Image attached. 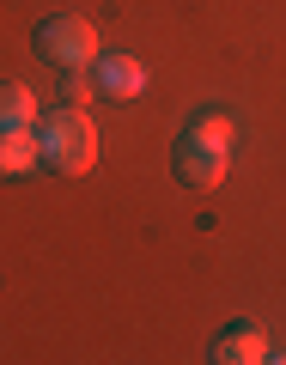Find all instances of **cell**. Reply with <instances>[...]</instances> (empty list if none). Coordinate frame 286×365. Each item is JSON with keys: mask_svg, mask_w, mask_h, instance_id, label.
I'll use <instances>...</instances> for the list:
<instances>
[{"mask_svg": "<svg viewBox=\"0 0 286 365\" xmlns=\"http://www.w3.org/2000/svg\"><path fill=\"white\" fill-rule=\"evenodd\" d=\"M232 165V122L225 116H195L170 146V170L183 189H213Z\"/></svg>", "mask_w": 286, "mask_h": 365, "instance_id": "obj_1", "label": "cell"}, {"mask_svg": "<svg viewBox=\"0 0 286 365\" xmlns=\"http://www.w3.org/2000/svg\"><path fill=\"white\" fill-rule=\"evenodd\" d=\"M37 146H43V165H49L55 177H86V170L98 165V128H91V116H79V110H49V116L37 122Z\"/></svg>", "mask_w": 286, "mask_h": 365, "instance_id": "obj_2", "label": "cell"}, {"mask_svg": "<svg viewBox=\"0 0 286 365\" xmlns=\"http://www.w3.org/2000/svg\"><path fill=\"white\" fill-rule=\"evenodd\" d=\"M31 49H37V61H49L55 73H79V67L98 61V31L79 13H55V19H43V25L31 31Z\"/></svg>", "mask_w": 286, "mask_h": 365, "instance_id": "obj_3", "label": "cell"}, {"mask_svg": "<svg viewBox=\"0 0 286 365\" xmlns=\"http://www.w3.org/2000/svg\"><path fill=\"white\" fill-rule=\"evenodd\" d=\"M208 359L213 365H262V359H274V353H268V335H262L256 323H232V329H220V341L208 347Z\"/></svg>", "mask_w": 286, "mask_h": 365, "instance_id": "obj_4", "label": "cell"}, {"mask_svg": "<svg viewBox=\"0 0 286 365\" xmlns=\"http://www.w3.org/2000/svg\"><path fill=\"white\" fill-rule=\"evenodd\" d=\"M91 86L104 91V98H134V91L146 86V67L134 61V55H98V61H91Z\"/></svg>", "mask_w": 286, "mask_h": 365, "instance_id": "obj_5", "label": "cell"}, {"mask_svg": "<svg viewBox=\"0 0 286 365\" xmlns=\"http://www.w3.org/2000/svg\"><path fill=\"white\" fill-rule=\"evenodd\" d=\"M31 165H43L37 122H31V128H0V177H25Z\"/></svg>", "mask_w": 286, "mask_h": 365, "instance_id": "obj_6", "label": "cell"}, {"mask_svg": "<svg viewBox=\"0 0 286 365\" xmlns=\"http://www.w3.org/2000/svg\"><path fill=\"white\" fill-rule=\"evenodd\" d=\"M37 122V98L25 79H0V128H31Z\"/></svg>", "mask_w": 286, "mask_h": 365, "instance_id": "obj_7", "label": "cell"}, {"mask_svg": "<svg viewBox=\"0 0 286 365\" xmlns=\"http://www.w3.org/2000/svg\"><path fill=\"white\" fill-rule=\"evenodd\" d=\"M91 79H79V73H61V104H91Z\"/></svg>", "mask_w": 286, "mask_h": 365, "instance_id": "obj_8", "label": "cell"}]
</instances>
